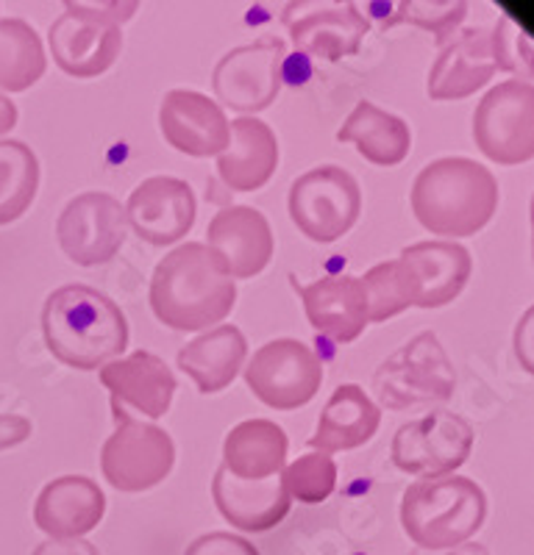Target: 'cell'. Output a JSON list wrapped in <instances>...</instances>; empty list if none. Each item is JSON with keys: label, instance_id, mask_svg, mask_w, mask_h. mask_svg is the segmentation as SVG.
Returning a JSON list of instances; mask_svg holds the SVG:
<instances>
[{"label": "cell", "instance_id": "4", "mask_svg": "<svg viewBox=\"0 0 534 555\" xmlns=\"http://www.w3.org/2000/svg\"><path fill=\"white\" fill-rule=\"evenodd\" d=\"M487 519V494L462 475L415 480L400 500V525L418 550H448L471 542Z\"/></svg>", "mask_w": 534, "mask_h": 555}, {"label": "cell", "instance_id": "22", "mask_svg": "<svg viewBox=\"0 0 534 555\" xmlns=\"http://www.w3.org/2000/svg\"><path fill=\"white\" fill-rule=\"evenodd\" d=\"M101 384L109 391V403L131 405L134 411L160 420L170 411L173 395H176V375L165 359L134 350L126 359H115L101 366Z\"/></svg>", "mask_w": 534, "mask_h": 555}, {"label": "cell", "instance_id": "30", "mask_svg": "<svg viewBox=\"0 0 534 555\" xmlns=\"http://www.w3.org/2000/svg\"><path fill=\"white\" fill-rule=\"evenodd\" d=\"M39 190V158L20 139H0V225L26 215Z\"/></svg>", "mask_w": 534, "mask_h": 555}, {"label": "cell", "instance_id": "14", "mask_svg": "<svg viewBox=\"0 0 534 555\" xmlns=\"http://www.w3.org/2000/svg\"><path fill=\"white\" fill-rule=\"evenodd\" d=\"M126 211L109 192H84L62 208L56 236L64 256L81 267L106 264L126 240Z\"/></svg>", "mask_w": 534, "mask_h": 555}, {"label": "cell", "instance_id": "11", "mask_svg": "<svg viewBox=\"0 0 534 555\" xmlns=\"http://www.w3.org/2000/svg\"><path fill=\"white\" fill-rule=\"evenodd\" d=\"M245 384L267 409L295 411L318 395L323 364L306 341L274 339L245 366Z\"/></svg>", "mask_w": 534, "mask_h": 555}, {"label": "cell", "instance_id": "9", "mask_svg": "<svg viewBox=\"0 0 534 555\" xmlns=\"http://www.w3.org/2000/svg\"><path fill=\"white\" fill-rule=\"evenodd\" d=\"M473 142L479 153L504 167L534 158V87L504 81L490 89L473 114Z\"/></svg>", "mask_w": 534, "mask_h": 555}, {"label": "cell", "instance_id": "18", "mask_svg": "<svg viewBox=\"0 0 534 555\" xmlns=\"http://www.w3.org/2000/svg\"><path fill=\"white\" fill-rule=\"evenodd\" d=\"M498 73V51L493 28H462L440 48L429 73L432 101H462Z\"/></svg>", "mask_w": 534, "mask_h": 555}, {"label": "cell", "instance_id": "36", "mask_svg": "<svg viewBox=\"0 0 534 555\" xmlns=\"http://www.w3.org/2000/svg\"><path fill=\"white\" fill-rule=\"evenodd\" d=\"M31 436V420L20 414H0V450L17 448Z\"/></svg>", "mask_w": 534, "mask_h": 555}, {"label": "cell", "instance_id": "23", "mask_svg": "<svg viewBox=\"0 0 534 555\" xmlns=\"http://www.w3.org/2000/svg\"><path fill=\"white\" fill-rule=\"evenodd\" d=\"M212 498L220 517L245 533L274 530L276 525L284 522L293 505L279 475L265 480H237L223 467H217L215 480H212Z\"/></svg>", "mask_w": 534, "mask_h": 555}, {"label": "cell", "instance_id": "6", "mask_svg": "<svg viewBox=\"0 0 534 555\" xmlns=\"http://www.w3.org/2000/svg\"><path fill=\"white\" fill-rule=\"evenodd\" d=\"M376 398L384 409L404 411L423 403H448L457 373L434 331L415 334L373 373Z\"/></svg>", "mask_w": 534, "mask_h": 555}, {"label": "cell", "instance_id": "13", "mask_svg": "<svg viewBox=\"0 0 534 555\" xmlns=\"http://www.w3.org/2000/svg\"><path fill=\"white\" fill-rule=\"evenodd\" d=\"M284 51V39L262 37L226 53L212 73L217 101L242 117L270 106L281 89Z\"/></svg>", "mask_w": 534, "mask_h": 555}, {"label": "cell", "instance_id": "12", "mask_svg": "<svg viewBox=\"0 0 534 555\" xmlns=\"http://www.w3.org/2000/svg\"><path fill=\"white\" fill-rule=\"evenodd\" d=\"M393 261L409 309H443L454 304L473 272L471 253L445 240L415 242Z\"/></svg>", "mask_w": 534, "mask_h": 555}, {"label": "cell", "instance_id": "31", "mask_svg": "<svg viewBox=\"0 0 534 555\" xmlns=\"http://www.w3.org/2000/svg\"><path fill=\"white\" fill-rule=\"evenodd\" d=\"M390 9L393 12H384L382 28L409 23V26L434 34L437 48H443L459 31L465 14H468L465 0H404Z\"/></svg>", "mask_w": 534, "mask_h": 555}, {"label": "cell", "instance_id": "40", "mask_svg": "<svg viewBox=\"0 0 534 555\" xmlns=\"http://www.w3.org/2000/svg\"><path fill=\"white\" fill-rule=\"evenodd\" d=\"M17 120H20L17 106H14V103L9 101V98L3 95V92H0V137L12 131V128L17 126Z\"/></svg>", "mask_w": 534, "mask_h": 555}, {"label": "cell", "instance_id": "16", "mask_svg": "<svg viewBox=\"0 0 534 555\" xmlns=\"http://www.w3.org/2000/svg\"><path fill=\"white\" fill-rule=\"evenodd\" d=\"M281 23L293 39L295 51L326 62L354 56L370 31L368 17L356 9V3H290L281 14Z\"/></svg>", "mask_w": 534, "mask_h": 555}, {"label": "cell", "instance_id": "39", "mask_svg": "<svg viewBox=\"0 0 534 555\" xmlns=\"http://www.w3.org/2000/svg\"><path fill=\"white\" fill-rule=\"evenodd\" d=\"M412 555H490V553L484 544L465 542V544H457V547H448V550H415Z\"/></svg>", "mask_w": 534, "mask_h": 555}, {"label": "cell", "instance_id": "19", "mask_svg": "<svg viewBox=\"0 0 534 555\" xmlns=\"http://www.w3.org/2000/svg\"><path fill=\"white\" fill-rule=\"evenodd\" d=\"M160 128L167 145L195 158L220 156L229 147V117L212 98L192 89H170L160 108Z\"/></svg>", "mask_w": 534, "mask_h": 555}, {"label": "cell", "instance_id": "10", "mask_svg": "<svg viewBox=\"0 0 534 555\" xmlns=\"http://www.w3.org/2000/svg\"><path fill=\"white\" fill-rule=\"evenodd\" d=\"M393 464L420 480L443 478L471 459L473 425L454 411H432L400 425L393 436Z\"/></svg>", "mask_w": 534, "mask_h": 555}, {"label": "cell", "instance_id": "25", "mask_svg": "<svg viewBox=\"0 0 534 555\" xmlns=\"http://www.w3.org/2000/svg\"><path fill=\"white\" fill-rule=\"evenodd\" d=\"M379 425L382 411L368 398V391L356 384H343L326 400L318 430L306 444L315 453H343L368 444L379 434Z\"/></svg>", "mask_w": 534, "mask_h": 555}, {"label": "cell", "instance_id": "27", "mask_svg": "<svg viewBox=\"0 0 534 555\" xmlns=\"http://www.w3.org/2000/svg\"><path fill=\"white\" fill-rule=\"evenodd\" d=\"M287 450L290 439L281 425L270 420H245L226 436L220 467L237 480L276 478L287 467Z\"/></svg>", "mask_w": 534, "mask_h": 555}, {"label": "cell", "instance_id": "21", "mask_svg": "<svg viewBox=\"0 0 534 555\" xmlns=\"http://www.w3.org/2000/svg\"><path fill=\"white\" fill-rule=\"evenodd\" d=\"M295 289L304 304L306 320L312 328L329 336L338 345L359 339L368 328V297H365L363 278L329 275L312 284H298Z\"/></svg>", "mask_w": 534, "mask_h": 555}, {"label": "cell", "instance_id": "5", "mask_svg": "<svg viewBox=\"0 0 534 555\" xmlns=\"http://www.w3.org/2000/svg\"><path fill=\"white\" fill-rule=\"evenodd\" d=\"M137 9V0H67L48 31L53 62L71 78L103 76L120 56V26Z\"/></svg>", "mask_w": 534, "mask_h": 555}, {"label": "cell", "instance_id": "38", "mask_svg": "<svg viewBox=\"0 0 534 555\" xmlns=\"http://www.w3.org/2000/svg\"><path fill=\"white\" fill-rule=\"evenodd\" d=\"M532 317L534 311H526L521 320V328L516 331V350H518V359H521L523 370L526 373H532L534 366H532V356H529V328H532Z\"/></svg>", "mask_w": 534, "mask_h": 555}, {"label": "cell", "instance_id": "26", "mask_svg": "<svg viewBox=\"0 0 534 555\" xmlns=\"http://www.w3.org/2000/svg\"><path fill=\"white\" fill-rule=\"evenodd\" d=\"M249 356V339L237 325H217L206 334L187 341L176 356L181 373L195 380L201 395H217L229 389L231 380L240 375Z\"/></svg>", "mask_w": 534, "mask_h": 555}, {"label": "cell", "instance_id": "35", "mask_svg": "<svg viewBox=\"0 0 534 555\" xmlns=\"http://www.w3.org/2000/svg\"><path fill=\"white\" fill-rule=\"evenodd\" d=\"M185 555H259V550L245 537L215 530V533H204L195 542H190Z\"/></svg>", "mask_w": 534, "mask_h": 555}, {"label": "cell", "instance_id": "3", "mask_svg": "<svg viewBox=\"0 0 534 555\" xmlns=\"http://www.w3.org/2000/svg\"><path fill=\"white\" fill-rule=\"evenodd\" d=\"M415 220L448 240L479 234L498 208V181L473 158L445 156L427 165L412 183Z\"/></svg>", "mask_w": 534, "mask_h": 555}, {"label": "cell", "instance_id": "32", "mask_svg": "<svg viewBox=\"0 0 534 555\" xmlns=\"http://www.w3.org/2000/svg\"><path fill=\"white\" fill-rule=\"evenodd\" d=\"M281 486L290 500L318 505L338 489V461L326 453H306L281 469Z\"/></svg>", "mask_w": 534, "mask_h": 555}, {"label": "cell", "instance_id": "33", "mask_svg": "<svg viewBox=\"0 0 534 555\" xmlns=\"http://www.w3.org/2000/svg\"><path fill=\"white\" fill-rule=\"evenodd\" d=\"M365 297H368V322H382L393 320V317L404 314L409 309L400 292L398 275H395V261H382V264L370 267L363 275Z\"/></svg>", "mask_w": 534, "mask_h": 555}, {"label": "cell", "instance_id": "2", "mask_svg": "<svg viewBox=\"0 0 534 555\" xmlns=\"http://www.w3.org/2000/svg\"><path fill=\"white\" fill-rule=\"evenodd\" d=\"M151 311L173 331H204L231 314L237 284L201 242H185L156 264L151 278Z\"/></svg>", "mask_w": 534, "mask_h": 555}, {"label": "cell", "instance_id": "15", "mask_svg": "<svg viewBox=\"0 0 534 555\" xmlns=\"http://www.w3.org/2000/svg\"><path fill=\"white\" fill-rule=\"evenodd\" d=\"M126 211V225L148 245L167 247L176 245L190 234L198 215L195 192L187 181L173 176H153L131 192Z\"/></svg>", "mask_w": 534, "mask_h": 555}, {"label": "cell", "instance_id": "1", "mask_svg": "<svg viewBox=\"0 0 534 555\" xmlns=\"http://www.w3.org/2000/svg\"><path fill=\"white\" fill-rule=\"evenodd\" d=\"M42 336L53 359L73 370H101L126 353L128 320L103 292L84 284L59 286L42 306Z\"/></svg>", "mask_w": 534, "mask_h": 555}, {"label": "cell", "instance_id": "28", "mask_svg": "<svg viewBox=\"0 0 534 555\" xmlns=\"http://www.w3.org/2000/svg\"><path fill=\"white\" fill-rule=\"evenodd\" d=\"M338 142L354 145L370 165L395 167L409 156L412 133L407 120L373 106L370 101H359L338 131Z\"/></svg>", "mask_w": 534, "mask_h": 555}, {"label": "cell", "instance_id": "7", "mask_svg": "<svg viewBox=\"0 0 534 555\" xmlns=\"http://www.w3.org/2000/svg\"><path fill=\"white\" fill-rule=\"evenodd\" d=\"M117 420L115 434L101 450L103 478L117 492H148L160 486L176 467V442L165 428L128 414L123 405L112 403Z\"/></svg>", "mask_w": 534, "mask_h": 555}, {"label": "cell", "instance_id": "29", "mask_svg": "<svg viewBox=\"0 0 534 555\" xmlns=\"http://www.w3.org/2000/svg\"><path fill=\"white\" fill-rule=\"evenodd\" d=\"M48 69L42 37L31 23L0 17V92H26Z\"/></svg>", "mask_w": 534, "mask_h": 555}, {"label": "cell", "instance_id": "20", "mask_svg": "<svg viewBox=\"0 0 534 555\" xmlns=\"http://www.w3.org/2000/svg\"><path fill=\"white\" fill-rule=\"evenodd\" d=\"M106 514V494L101 486L87 475H62L42 486L34 522L44 537L56 539H84L101 525Z\"/></svg>", "mask_w": 534, "mask_h": 555}, {"label": "cell", "instance_id": "24", "mask_svg": "<svg viewBox=\"0 0 534 555\" xmlns=\"http://www.w3.org/2000/svg\"><path fill=\"white\" fill-rule=\"evenodd\" d=\"M229 147L217 156V176L231 192L262 190L279 167V139L256 117L229 120Z\"/></svg>", "mask_w": 534, "mask_h": 555}, {"label": "cell", "instance_id": "8", "mask_svg": "<svg viewBox=\"0 0 534 555\" xmlns=\"http://www.w3.org/2000/svg\"><path fill=\"white\" fill-rule=\"evenodd\" d=\"M290 217L312 242H338L348 234L363 211V190L348 170L323 165L295 178L287 195Z\"/></svg>", "mask_w": 534, "mask_h": 555}, {"label": "cell", "instance_id": "17", "mask_svg": "<svg viewBox=\"0 0 534 555\" xmlns=\"http://www.w3.org/2000/svg\"><path fill=\"white\" fill-rule=\"evenodd\" d=\"M206 250L231 281H249L274 261V231L259 208H220L206 228Z\"/></svg>", "mask_w": 534, "mask_h": 555}, {"label": "cell", "instance_id": "34", "mask_svg": "<svg viewBox=\"0 0 534 555\" xmlns=\"http://www.w3.org/2000/svg\"><path fill=\"white\" fill-rule=\"evenodd\" d=\"M496 34V51H498V69H507L516 76V81H529L532 78V42L523 28L509 23V17L498 20L493 28Z\"/></svg>", "mask_w": 534, "mask_h": 555}, {"label": "cell", "instance_id": "37", "mask_svg": "<svg viewBox=\"0 0 534 555\" xmlns=\"http://www.w3.org/2000/svg\"><path fill=\"white\" fill-rule=\"evenodd\" d=\"M31 555H101L96 550V544H89L87 539H51V542L39 544Z\"/></svg>", "mask_w": 534, "mask_h": 555}]
</instances>
